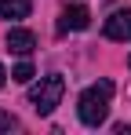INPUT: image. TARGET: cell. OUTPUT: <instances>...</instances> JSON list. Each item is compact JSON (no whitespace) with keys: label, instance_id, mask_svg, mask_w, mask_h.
<instances>
[{"label":"cell","instance_id":"cell-9","mask_svg":"<svg viewBox=\"0 0 131 135\" xmlns=\"http://www.w3.org/2000/svg\"><path fill=\"white\" fill-rule=\"evenodd\" d=\"M4 80H7V69H4V66H0V88H4Z\"/></svg>","mask_w":131,"mask_h":135},{"label":"cell","instance_id":"cell-7","mask_svg":"<svg viewBox=\"0 0 131 135\" xmlns=\"http://www.w3.org/2000/svg\"><path fill=\"white\" fill-rule=\"evenodd\" d=\"M11 80H18V84H29V80H33V66H29V62H18V66L11 69Z\"/></svg>","mask_w":131,"mask_h":135},{"label":"cell","instance_id":"cell-8","mask_svg":"<svg viewBox=\"0 0 131 135\" xmlns=\"http://www.w3.org/2000/svg\"><path fill=\"white\" fill-rule=\"evenodd\" d=\"M15 128H18V120H15L7 110H0V135H4V132H15Z\"/></svg>","mask_w":131,"mask_h":135},{"label":"cell","instance_id":"cell-3","mask_svg":"<svg viewBox=\"0 0 131 135\" xmlns=\"http://www.w3.org/2000/svg\"><path fill=\"white\" fill-rule=\"evenodd\" d=\"M87 26H91V11L80 7V4L66 7L62 15H58V33H77V29H87Z\"/></svg>","mask_w":131,"mask_h":135},{"label":"cell","instance_id":"cell-10","mask_svg":"<svg viewBox=\"0 0 131 135\" xmlns=\"http://www.w3.org/2000/svg\"><path fill=\"white\" fill-rule=\"evenodd\" d=\"M128 66H131V59H128Z\"/></svg>","mask_w":131,"mask_h":135},{"label":"cell","instance_id":"cell-1","mask_svg":"<svg viewBox=\"0 0 131 135\" xmlns=\"http://www.w3.org/2000/svg\"><path fill=\"white\" fill-rule=\"evenodd\" d=\"M109 102H113V80H98V84L84 88L80 99H77V117H80V124H87V128L106 124Z\"/></svg>","mask_w":131,"mask_h":135},{"label":"cell","instance_id":"cell-4","mask_svg":"<svg viewBox=\"0 0 131 135\" xmlns=\"http://www.w3.org/2000/svg\"><path fill=\"white\" fill-rule=\"evenodd\" d=\"M102 33L109 40H131V11H113L102 26Z\"/></svg>","mask_w":131,"mask_h":135},{"label":"cell","instance_id":"cell-2","mask_svg":"<svg viewBox=\"0 0 131 135\" xmlns=\"http://www.w3.org/2000/svg\"><path fill=\"white\" fill-rule=\"evenodd\" d=\"M66 95V77L62 73H47L37 88H29V106L40 113V117H47V113H55V106L62 102Z\"/></svg>","mask_w":131,"mask_h":135},{"label":"cell","instance_id":"cell-5","mask_svg":"<svg viewBox=\"0 0 131 135\" xmlns=\"http://www.w3.org/2000/svg\"><path fill=\"white\" fill-rule=\"evenodd\" d=\"M33 47H37V37H33L29 29H7V51H15V55H22V59H29Z\"/></svg>","mask_w":131,"mask_h":135},{"label":"cell","instance_id":"cell-6","mask_svg":"<svg viewBox=\"0 0 131 135\" xmlns=\"http://www.w3.org/2000/svg\"><path fill=\"white\" fill-rule=\"evenodd\" d=\"M33 0H0V18H29Z\"/></svg>","mask_w":131,"mask_h":135}]
</instances>
